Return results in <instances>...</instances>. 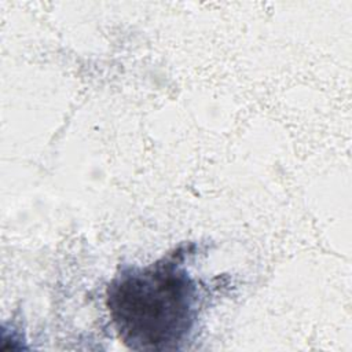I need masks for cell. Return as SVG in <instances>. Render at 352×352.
<instances>
[{
	"mask_svg": "<svg viewBox=\"0 0 352 352\" xmlns=\"http://www.w3.org/2000/svg\"><path fill=\"white\" fill-rule=\"evenodd\" d=\"M180 246L146 267H125L106 290L121 341L133 351L180 349L194 330L199 294Z\"/></svg>",
	"mask_w": 352,
	"mask_h": 352,
	"instance_id": "6da1fadb",
	"label": "cell"
}]
</instances>
